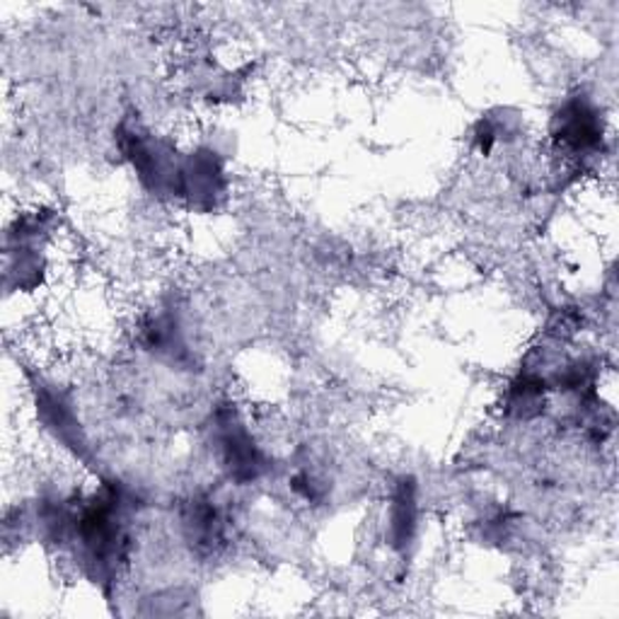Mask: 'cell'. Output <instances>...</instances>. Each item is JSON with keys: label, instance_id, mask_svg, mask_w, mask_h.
<instances>
[{"label": "cell", "instance_id": "obj_1", "mask_svg": "<svg viewBox=\"0 0 619 619\" xmlns=\"http://www.w3.org/2000/svg\"><path fill=\"white\" fill-rule=\"evenodd\" d=\"M557 138L566 148L574 150H584L598 144L600 136V126H598V116L592 114L586 105L580 102H574V105L566 107L559 116H557Z\"/></svg>", "mask_w": 619, "mask_h": 619}, {"label": "cell", "instance_id": "obj_2", "mask_svg": "<svg viewBox=\"0 0 619 619\" xmlns=\"http://www.w3.org/2000/svg\"><path fill=\"white\" fill-rule=\"evenodd\" d=\"M223 455L230 472L238 476V480H254L262 470V455L260 450L254 448L250 441V436L244 433L240 426L228 423V429L223 433Z\"/></svg>", "mask_w": 619, "mask_h": 619}, {"label": "cell", "instance_id": "obj_3", "mask_svg": "<svg viewBox=\"0 0 619 619\" xmlns=\"http://www.w3.org/2000/svg\"><path fill=\"white\" fill-rule=\"evenodd\" d=\"M390 525H392L395 545H409V539L415 535V527H417V496H415V486L407 482L397 489V494L392 499Z\"/></svg>", "mask_w": 619, "mask_h": 619}]
</instances>
